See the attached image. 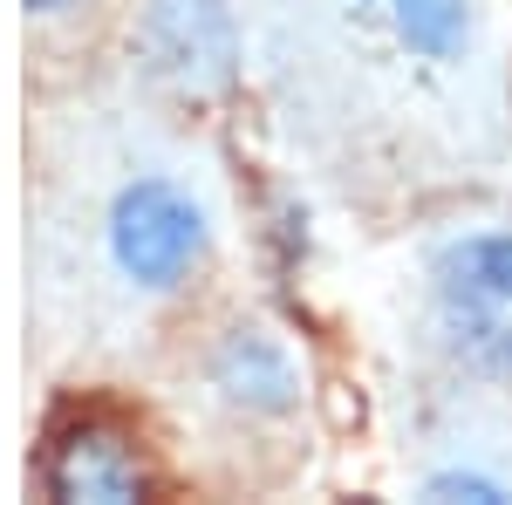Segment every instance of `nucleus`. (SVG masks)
I'll list each match as a JSON object with an SVG mask.
<instances>
[{
	"mask_svg": "<svg viewBox=\"0 0 512 505\" xmlns=\"http://www.w3.org/2000/svg\"><path fill=\"white\" fill-rule=\"evenodd\" d=\"M437 335L478 376H512V233H465L431 260Z\"/></svg>",
	"mask_w": 512,
	"mask_h": 505,
	"instance_id": "f257e3e1",
	"label": "nucleus"
},
{
	"mask_svg": "<svg viewBox=\"0 0 512 505\" xmlns=\"http://www.w3.org/2000/svg\"><path fill=\"white\" fill-rule=\"evenodd\" d=\"M103 239H110V267L144 287V294H171L185 287L212 246V219L185 185L171 178H137L110 198V219H103Z\"/></svg>",
	"mask_w": 512,
	"mask_h": 505,
	"instance_id": "f03ea898",
	"label": "nucleus"
},
{
	"mask_svg": "<svg viewBox=\"0 0 512 505\" xmlns=\"http://www.w3.org/2000/svg\"><path fill=\"white\" fill-rule=\"evenodd\" d=\"M130 48L144 76L178 96H219L239 76V14L233 0H144Z\"/></svg>",
	"mask_w": 512,
	"mask_h": 505,
	"instance_id": "7ed1b4c3",
	"label": "nucleus"
},
{
	"mask_svg": "<svg viewBox=\"0 0 512 505\" xmlns=\"http://www.w3.org/2000/svg\"><path fill=\"white\" fill-rule=\"evenodd\" d=\"M41 492L62 505H137L151 499V465L137 430H123L103 410L62 417L41 444Z\"/></svg>",
	"mask_w": 512,
	"mask_h": 505,
	"instance_id": "20e7f679",
	"label": "nucleus"
},
{
	"mask_svg": "<svg viewBox=\"0 0 512 505\" xmlns=\"http://www.w3.org/2000/svg\"><path fill=\"white\" fill-rule=\"evenodd\" d=\"M205 383L219 389V403L239 417H287L301 403V362L260 321H233L212 355H205Z\"/></svg>",
	"mask_w": 512,
	"mask_h": 505,
	"instance_id": "39448f33",
	"label": "nucleus"
},
{
	"mask_svg": "<svg viewBox=\"0 0 512 505\" xmlns=\"http://www.w3.org/2000/svg\"><path fill=\"white\" fill-rule=\"evenodd\" d=\"M390 28L417 62H451L472 41V0H390Z\"/></svg>",
	"mask_w": 512,
	"mask_h": 505,
	"instance_id": "423d86ee",
	"label": "nucleus"
},
{
	"mask_svg": "<svg viewBox=\"0 0 512 505\" xmlns=\"http://www.w3.org/2000/svg\"><path fill=\"white\" fill-rule=\"evenodd\" d=\"M424 499H478V505H499L512 499L499 478H485V471H437L431 485H424Z\"/></svg>",
	"mask_w": 512,
	"mask_h": 505,
	"instance_id": "0eeeda50",
	"label": "nucleus"
},
{
	"mask_svg": "<svg viewBox=\"0 0 512 505\" xmlns=\"http://www.w3.org/2000/svg\"><path fill=\"white\" fill-rule=\"evenodd\" d=\"M69 7H82V0H28V14H69Z\"/></svg>",
	"mask_w": 512,
	"mask_h": 505,
	"instance_id": "6e6552de",
	"label": "nucleus"
}]
</instances>
